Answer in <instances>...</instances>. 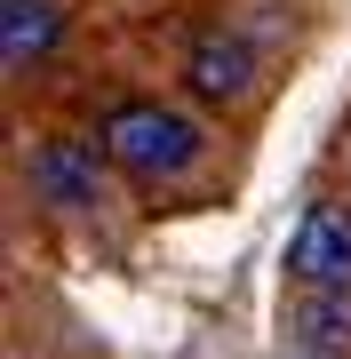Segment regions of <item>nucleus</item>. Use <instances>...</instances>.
<instances>
[{
	"label": "nucleus",
	"mask_w": 351,
	"mask_h": 359,
	"mask_svg": "<svg viewBox=\"0 0 351 359\" xmlns=\"http://www.w3.org/2000/svg\"><path fill=\"white\" fill-rule=\"evenodd\" d=\"M200 120L176 112V104H112L104 112V160L128 168L136 184H168L200 160Z\"/></svg>",
	"instance_id": "obj_1"
},
{
	"label": "nucleus",
	"mask_w": 351,
	"mask_h": 359,
	"mask_svg": "<svg viewBox=\"0 0 351 359\" xmlns=\"http://www.w3.org/2000/svg\"><path fill=\"white\" fill-rule=\"evenodd\" d=\"M287 280L303 295H343L351 287V208L343 200L303 208V224L287 231Z\"/></svg>",
	"instance_id": "obj_2"
},
{
	"label": "nucleus",
	"mask_w": 351,
	"mask_h": 359,
	"mask_svg": "<svg viewBox=\"0 0 351 359\" xmlns=\"http://www.w3.org/2000/svg\"><path fill=\"white\" fill-rule=\"evenodd\" d=\"M184 80H192V96L208 104H240L256 88V48H247L240 32H200L192 56H184Z\"/></svg>",
	"instance_id": "obj_3"
},
{
	"label": "nucleus",
	"mask_w": 351,
	"mask_h": 359,
	"mask_svg": "<svg viewBox=\"0 0 351 359\" xmlns=\"http://www.w3.org/2000/svg\"><path fill=\"white\" fill-rule=\"evenodd\" d=\"M32 192L48 200V208H96V200H104V184H96V152L72 144V136H48V144L32 152Z\"/></svg>",
	"instance_id": "obj_4"
},
{
	"label": "nucleus",
	"mask_w": 351,
	"mask_h": 359,
	"mask_svg": "<svg viewBox=\"0 0 351 359\" xmlns=\"http://www.w3.org/2000/svg\"><path fill=\"white\" fill-rule=\"evenodd\" d=\"M287 344H296V359H351V287L343 295H296Z\"/></svg>",
	"instance_id": "obj_5"
},
{
	"label": "nucleus",
	"mask_w": 351,
	"mask_h": 359,
	"mask_svg": "<svg viewBox=\"0 0 351 359\" xmlns=\"http://www.w3.org/2000/svg\"><path fill=\"white\" fill-rule=\"evenodd\" d=\"M48 48H56V8L48 0H0V65L32 72Z\"/></svg>",
	"instance_id": "obj_6"
}]
</instances>
